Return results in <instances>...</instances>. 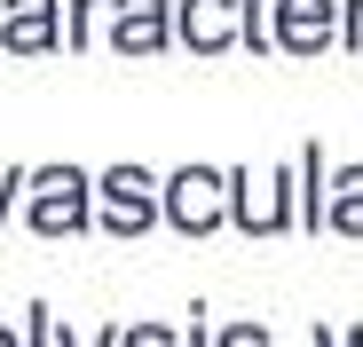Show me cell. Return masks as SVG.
<instances>
[{
    "instance_id": "obj_1",
    "label": "cell",
    "mask_w": 363,
    "mask_h": 347,
    "mask_svg": "<svg viewBox=\"0 0 363 347\" xmlns=\"http://www.w3.org/2000/svg\"><path fill=\"white\" fill-rule=\"evenodd\" d=\"M95 182L79 166H32L24 174V221L40 229V237H79V229L95 221Z\"/></svg>"
},
{
    "instance_id": "obj_2",
    "label": "cell",
    "mask_w": 363,
    "mask_h": 347,
    "mask_svg": "<svg viewBox=\"0 0 363 347\" xmlns=\"http://www.w3.org/2000/svg\"><path fill=\"white\" fill-rule=\"evenodd\" d=\"M95 198H103V213H95L103 237H143V229L166 213V198L150 190L143 166H103V174H95Z\"/></svg>"
},
{
    "instance_id": "obj_3",
    "label": "cell",
    "mask_w": 363,
    "mask_h": 347,
    "mask_svg": "<svg viewBox=\"0 0 363 347\" xmlns=\"http://www.w3.org/2000/svg\"><path fill=\"white\" fill-rule=\"evenodd\" d=\"M221 190H229V174H206V166H182V174H166V221L174 229H190V237H206V229L221 221Z\"/></svg>"
},
{
    "instance_id": "obj_4",
    "label": "cell",
    "mask_w": 363,
    "mask_h": 347,
    "mask_svg": "<svg viewBox=\"0 0 363 347\" xmlns=\"http://www.w3.org/2000/svg\"><path fill=\"white\" fill-rule=\"evenodd\" d=\"M103 24H111L103 47H118V55H158L166 32H174V0H111Z\"/></svg>"
},
{
    "instance_id": "obj_5",
    "label": "cell",
    "mask_w": 363,
    "mask_h": 347,
    "mask_svg": "<svg viewBox=\"0 0 363 347\" xmlns=\"http://www.w3.org/2000/svg\"><path fill=\"white\" fill-rule=\"evenodd\" d=\"M0 47L9 55H55L64 47V0H0Z\"/></svg>"
},
{
    "instance_id": "obj_6",
    "label": "cell",
    "mask_w": 363,
    "mask_h": 347,
    "mask_svg": "<svg viewBox=\"0 0 363 347\" xmlns=\"http://www.w3.org/2000/svg\"><path fill=\"white\" fill-rule=\"evenodd\" d=\"M174 32L190 40L198 55L229 47V32H237V0H174Z\"/></svg>"
},
{
    "instance_id": "obj_7",
    "label": "cell",
    "mask_w": 363,
    "mask_h": 347,
    "mask_svg": "<svg viewBox=\"0 0 363 347\" xmlns=\"http://www.w3.org/2000/svg\"><path fill=\"white\" fill-rule=\"evenodd\" d=\"M324 24H332L324 0H277V40H284V47H316Z\"/></svg>"
},
{
    "instance_id": "obj_8",
    "label": "cell",
    "mask_w": 363,
    "mask_h": 347,
    "mask_svg": "<svg viewBox=\"0 0 363 347\" xmlns=\"http://www.w3.org/2000/svg\"><path fill=\"white\" fill-rule=\"evenodd\" d=\"M111 8V0H64V47H87V24Z\"/></svg>"
},
{
    "instance_id": "obj_9",
    "label": "cell",
    "mask_w": 363,
    "mask_h": 347,
    "mask_svg": "<svg viewBox=\"0 0 363 347\" xmlns=\"http://www.w3.org/2000/svg\"><path fill=\"white\" fill-rule=\"evenodd\" d=\"M24 347H55V316H48V300L24 308Z\"/></svg>"
},
{
    "instance_id": "obj_10",
    "label": "cell",
    "mask_w": 363,
    "mask_h": 347,
    "mask_svg": "<svg viewBox=\"0 0 363 347\" xmlns=\"http://www.w3.org/2000/svg\"><path fill=\"white\" fill-rule=\"evenodd\" d=\"M340 221L363 229V166H355V182H347V198H340Z\"/></svg>"
},
{
    "instance_id": "obj_11",
    "label": "cell",
    "mask_w": 363,
    "mask_h": 347,
    "mask_svg": "<svg viewBox=\"0 0 363 347\" xmlns=\"http://www.w3.org/2000/svg\"><path fill=\"white\" fill-rule=\"evenodd\" d=\"M24 205V182H16V174H9V182H0V229H9V213Z\"/></svg>"
},
{
    "instance_id": "obj_12",
    "label": "cell",
    "mask_w": 363,
    "mask_h": 347,
    "mask_svg": "<svg viewBox=\"0 0 363 347\" xmlns=\"http://www.w3.org/2000/svg\"><path fill=\"white\" fill-rule=\"evenodd\" d=\"M127 347H174V339H166L158 324H135V331H127Z\"/></svg>"
},
{
    "instance_id": "obj_13",
    "label": "cell",
    "mask_w": 363,
    "mask_h": 347,
    "mask_svg": "<svg viewBox=\"0 0 363 347\" xmlns=\"http://www.w3.org/2000/svg\"><path fill=\"white\" fill-rule=\"evenodd\" d=\"M221 347H269V339H261V331H229Z\"/></svg>"
},
{
    "instance_id": "obj_14",
    "label": "cell",
    "mask_w": 363,
    "mask_h": 347,
    "mask_svg": "<svg viewBox=\"0 0 363 347\" xmlns=\"http://www.w3.org/2000/svg\"><path fill=\"white\" fill-rule=\"evenodd\" d=\"M0 347H24V331H9V324H0Z\"/></svg>"
},
{
    "instance_id": "obj_15",
    "label": "cell",
    "mask_w": 363,
    "mask_h": 347,
    "mask_svg": "<svg viewBox=\"0 0 363 347\" xmlns=\"http://www.w3.org/2000/svg\"><path fill=\"white\" fill-rule=\"evenodd\" d=\"M190 347H206V316H198V324H190Z\"/></svg>"
}]
</instances>
